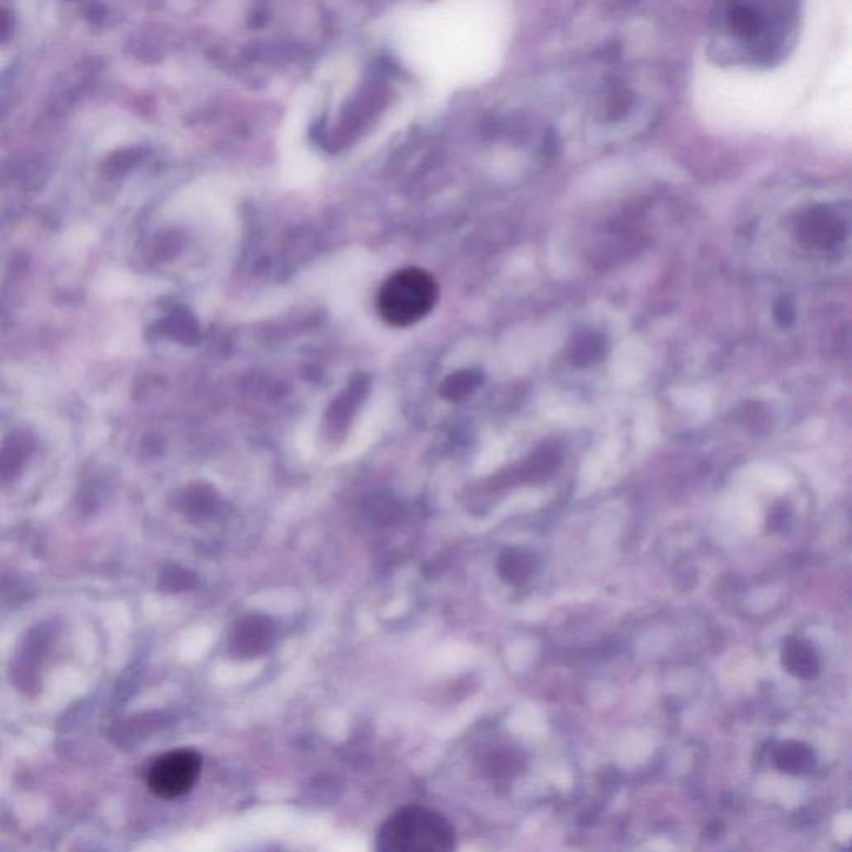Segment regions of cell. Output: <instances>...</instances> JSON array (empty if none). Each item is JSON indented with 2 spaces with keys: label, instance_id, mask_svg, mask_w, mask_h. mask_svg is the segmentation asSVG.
Masks as SVG:
<instances>
[{
  "label": "cell",
  "instance_id": "1",
  "mask_svg": "<svg viewBox=\"0 0 852 852\" xmlns=\"http://www.w3.org/2000/svg\"><path fill=\"white\" fill-rule=\"evenodd\" d=\"M718 27L736 54L754 64H774L793 39L796 14L784 4L729 2L719 9Z\"/></svg>",
  "mask_w": 852,
  "mask_h": 852
},
{
  "label": "cell",
  "instance_id": "2",
  "mask_svg": "<svg viewBox=\"0 0 852 852\" xmlns=\"http://www.w3.org/2000/svg\"><path fill=\"white\" fill-rule=\"evenodd\" d=\"M456 836L441 814L408 806L392 814L377 836V852H455Z\"/></svg>",
  "mask_w": 852,
  "mask_h": 852
},
{
  "label": "cell",
  "instance_id": "3",
  "mask_svg": "<svg viewBox=\"0 0 852 852\" xmlns=\"http://www.w3.org/2000/svg\"><path fill=\"white\" fill-rule=\"evenodd\" d=\"M435 278L423 268L398 270L385 280L377 298L378 315L392 327H410L435 308L438 300Z\"/></svg>",
  "mask_w": 852,
  "mask_h": 852
},
{
  "label": "cell",
  "instance_id": "4",
  "mask_svg": "<svg viewBox=\"0 0 852 852\" xmlns=\"http://www.w3.org/2000/svg\"><path fill=\"white\" fill-rule=\"evenodd\" d=\"M202 771V758L194 749H175L160 756L147 774L150 791L162 799H175L194 788Z\"/></svg>",
  "mask_w": 852,
  "mask_h": 852
},
{
  "label": "cell",
  "instance_id": "5",
  "mask_svg": "<svg viewBox=\"0 0 852 852\" xmlns=\"http://www.w3.org/2000/svg\"><path fill=\"white\" fill-rule=\"evenodd\" d=\"M794 235L808 250L833 252L848 238V222L831 205H813L794 220Z\"/></svg>",
  "mask_w": 852,
  "mask_h": 852
},
{
  "label": "cell",
  "instance_id": "6",
  "mask_svg": "<svg viewBox=\"0 0 852 852\" xmlns=\"http://www.w3.org/2000/svg\"><path fill=\"white\" fill-rule=\"evenodd\" d=\"M273 641L272 621L260 615L245 616L233 626L230 648L238 658H255L270 648Z\"/></svg>",
  "mask_w": 852,
  "mask_h": 852
},
{
  "label": "cell",
  "instance_id": "7",
  "mask_svg": "<svg viewBox=\"0 0 852 852\" xmlns=\"http://www.w3.org/2000/svg\"><path fill=\"white\" fill-rule=\"evenodd\" d=\"M781 663L791 676L799 679L818 678L821 669L818 651L806 639L789 638L781 651Z\"/></svg>",
  "mask_w": 852,
  "mask_h": 852
},
{
  "label": "cell",
  "instance_id": "8",
  "mask_svg": "<svg viewBox=\"0 0 852 852\" xmlns=\"http://www.w3.org/2000/svg\"><path fill=\"white\" fill-rule=\"evenodd\" d=\"M535 571V558L520 548H506L498 558V573L510 585H523Z\"/></svg>",
  "mask_w": 852,
  "mask_h": 852
},
{
  "label": "cell",
  "instance_id": "9",
  "mask_svg": "<svg viewBox=\"0 0 852 852\" xmlns=\"http://www.w3.org/2000/svg\"><path fill=\"white\" fill-rule=\"evenodd\" d=\"M816 756L808 744L788 741L776 749L774 764L779 771L788 774H806L814 768Z\"/></svg>",
  "mask_w": 852,
  "mask_h": 852
},
{
  "label": "cell",
  "instance_id": "10",
  "mask_svg": "<svg viewBox=\"0 0 852 852\" xmlns=\"http://www.w3.org/2000/svg\"><path fill=\"white\" fill-rule=\"evenodd\" d=\"M606 342L600 333L585 332L575 337L570 347V360L576 367H590L605 357Z\"/></svg>",
  "mask_w": 852,
  "mask_h": 852
},
{
  "label": "cell",
  "instance_id": "11",
  "mask_svg": "<svg viewBox=\"0 0 852 852\" xmlns=\"http://www.w3.org/2000/svg\"><path fill=\"white\" fill-rule=\"evenodd\" d=\"M25 446L27 445L20 436H10L4 441L0 448V480H14V476L22 470L27 455Z\"/></svg>",
  "mask_w": 852,
  "mask_h": 852
},
{
  "label": "cell",
  "instance_id": "12",
  "mask_svg": "<svg viewBox=\"0 0 852 852\" xmlns=\"http://www.w3.org/2000/svg\"><path fill=\"white\" fill-rule=\"evenodd\" d=\"M357 390H353L350 395L347 397H343L342 400H338L332 408H330V412L327 413V430L328 435H340L343 431L347 430L348 425H350V420H352L353 415H355V408H357L358 402H360V395H358Z\"/></svg>",
  "mask_w": 852,
  "mask_h": 852
},
{
  "label": "cell",
  "instance_id": "13",
  "mask_svg": "<svg viewBox=\"0 0 852 852\" xmlns=\"http://www.w3.org/2000/svg\"><path fill=\"white\" fill-rule=\"evenodd\" d=\"M195 585H197V576L192 571L185 570L182 566H167L160 575L159 586L169 593L192 590Z\"/></svg>",
  "mask_w": 852,
  "mask_h": 852
},
{
  "label": "cell",
  "instance_id": "14",
  "mask_svg": "<svg viewBox=\"0 0 852 852\" xmlns=\"http://www.w3.org/2000/svg\"><path fill=\"white\" fill-rule=\"evenodd\" d=\"M182 501L185 510L192 515H207L215 503V491L209 485H192L185 491Z\"/></svg>",
  "mask_w": 852,
  "mask_h": 852
},
{
  "label": "cell",
  "instance_id": "15",
  "mask_svg": "<svg viewBox=\"0 0 852 852\" xmlns=\"http://www.w3.org/2000/svg\"><path fill=\"white\" fill-rule=\"evenodd\" d=\"M480 385V377L473 372L456 373L455 377L448 378L443 387V397L450 402H460L468 397L476 387Z\"/></svg>",
  "mask_w": 852,
  "mask_h": 852
},
{
  "label": "cell",
  "instance_id": "16",
  "mask_svg": "<svg viewBox=\"0 0 852 852\" xmlns=\"http://www.w3.org/2000/svg\"><path fill=\"white\" fill-rule=\"evenodd\" d=\"M398 510L397 503L392 498L385 496H377L370 503V515L373 520L377 521L378 525H392L393 521L397 520Z\"/></svg>",
  "mask_w": 852,
  "mask_h": 852
},
{
  "label": "cell",
  "instance_id": "17",
  "mask_svg": "<svg viewBox=\"0 0 852 852\" xmlns=\"http://www.w3.org/2000/svg\"><path fill=\"white\" fill-rule=\"evenodd\" d=\"M773 313L774 318H776V322H778L779 325H783V327H789V325L794 322V318H796V308H794V303L786 297L779 298L776 305H774Z\"/></svg>",
  "mask_w": 852,
  "mask_h": 852
},
{
  "label": "cell",
  "instance_id": "18",
  "mask_svg": "<svg viewBox=\"0 0 852 852\" xmlns=\"http://www.w3.org/2000/svg\"><path fill=\"white\" fill-rule=\"evenodd\" d=\"M789 521H791V513H789L786 505L774 506L769 513L768 525L773 531L784 530L786 525H789Z\"/></svg>",
  "mask_w": 852,
  "mask_h": 852
}]
</instances>
